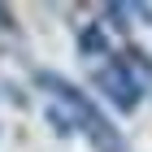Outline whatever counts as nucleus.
I'll return each instance as SVG.
<instances>
[{"mask_svg": "<svg viewBox=\"0 0 152 152\" xmlns=\"http://www.w3.org/2000/svg\"><path fill=\"white\" fill-rule=\"evenodd\" d=\"M78 48L87 52V57H100V52H109V44H104V35H100V22H91L87 31L78 35Z\"/></svg>", "mask_w": 152, "mask_h": 152, "instance_id": "nucleus-2", "label": "nucleus"}, {"mask_svg": "<svg viewBox=\"0 0 152 152\" xmlns=\"http://www.w3.org/2000/svg\"><path fill=\"white\" fill-rule=\"evenodd\" d=\"M96 87H100L104 100L113 109H122V113L139 109V83L126 74V61H122V57H113V70H100V74H96Z\"/></svg>", "mask_w": 152, "mask_h": 152, "instance_id": "nucleus-1", "label": "nucleus"}]
</instances>
